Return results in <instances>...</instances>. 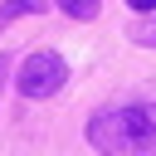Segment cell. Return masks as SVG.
Wrapping results in <instances>:
<instances>
[{
	"mask_svg": "<svg viewBox=\"0 0 156 156\" xmlns=\"http://www.w3.org/2000/svg\"><path fill=\"white\" fill-rule=\"evenodd\" d=\"M63 83H68V63H63L54 49H34V54L20 63V78H15V88H20L24 98H54Z\"/></svg>",
	"mask_w": 156,
	"mask_h": 156,
	"instance_id": "7a4b0ae2",
	"label": "cell"
},
{
	"mask_svg": "<svg viewBox=\"0 0 156 156\" xmlns=\"http://www.w3.org/2000/svg\"><path fill=\"white\" fill-rule=\"evenodd\" d=\"M39 10H44V0H5L0 5V29L10 20H20V15H39Z\"/></svg>",
	"mask_w": 156,
	"mask_h": 156,
	"instance_id": "3957f363",
	"label": "cell"
},
{
	"mask_svg": "<svg viewBox=\"0 0 156 156\" xmlns=\"http://www.w3.org/2000/svg\"><path fill=\"white\" fill-rule=\"evenodd\" d=\"M58 5H63L68 20H93L98 15V0H58Z\"/></svg>",
	"mask_w": 156,
	"mask_h": 156,
	"instance_id": "277c9868",
	"label": "cell"
},
{
	"mask_svg": "<svg viewBox=\"0 0 156 156\" xmlns=\"http://www.w3.org/2000/svg\"><path fill=\"white\" fill-rule=\"evenodd\" d=\"M88 141L102 156H156V98L117 102V107L93 112Z\"/></svg>",
	"mask_w": 156,
	"mask_h": 156,
	"instance_id": "6da1fadb",
	"label": "cell"
},
{
	"mask_svg": "<svg viewBox=\"0 0 156 156\" xmlns=\"http://www.w3.org/2000/svg\"><path fill=\"white\" fill-rule=\"evenodd\" d=\"M127 5H132L136 15H146V10H156V0H127Z\"/></svg>",
	"mask_w": 156,
	"mask_h": 156,
	"instance_id": "8992f818",
	"label": "cell"
},
{
	"mask_svg": "<svg viewBox=\"0 0 156 156\" xmlns=\"http://www.w3.org/2000/svg\"><path fill=\"white\" fill-rule=\"evenodd\" d=\"M132 39H136L141 49H156V20H146V24H132Z\"/></svg>",
	"mask_w": 156,
	"mask_h": 156,
	"instance_id": "5b68a950",
	"label": "cell"
},
{
	"mask_svg": "<svg viewBox=\"0 0 156 156\" xmlns=\"http://www.w3.org/2000/svg\"><path fill=\"white\" fill-rule=\"evenodd\" d=\"M5 78H10V58L0 54V88H5Z\"/></svg>",
	"mask_w": 156,
	"mask_h": 156,
	"instance_id": "52a82bcc",
	"label": "cell"
}]
</instances>
